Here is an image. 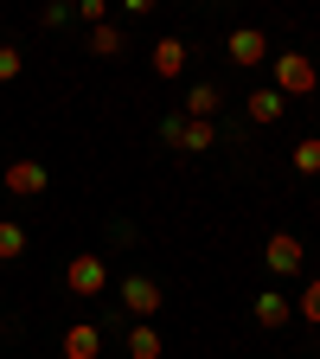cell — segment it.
I'll return each mask as SVG.
<instances>
[{"label":"cell","instance_id":"5b68a950","mask_svg":"<svg viewBox=\"0 0 320 359\" xmlns=\"http://www.w3.org/2000/svg\"><path fill=\"white\" fill-rule=\"evenodd\" d=\"M224 58H231V65H237V71H256V65H263V58H269V39H263V32H256V26H237V32H231V39H224Z\"/></svg>","mask_w":320,"mask_h":359},{"label":"cell","instance_id":"9a60e30c","mask_svg":"<svg viewBox=\"0 0 320 359\" xmlns=\"http://www.w3.org/2000/svg\"><path fill=\"white\" fill-rule=\"evenodd\" d=\"M20 257H26V224L0 218V263H20Z\"/></svg>","mask_w":320,"mask_h":359},{"label":"cell","instance_id":"4fadbf2b","mask_svg":"<svg viewBox=\"0 0 320 359\" xmlns=\"http://www.w3.org/2000/svg\"><path fill=\"white\" fill-rule=\"evenodd\" d=\"M90 52H97V58H122V52H128L122 26H90Z\"/></svg>","mask_w":320,"mask_h":359},{"label":"cell","instance_id":"7a4b0ae2","mask_svg":"<svg viewBox=\"0 0 320 359\" xmlns=\"http://www.w3.org/2000/svg\"><path fill=\"white\" fill-rule=\"evenodd\" d=\"M263 263H269V276H276V283H288V276H301L307 244H301L295 231H269V244H263Z\"/></svg>","mask_w":320,"mask_h":359},{"label":"cell","instance_id":"8992f818","mask_svg":"<svg viewBox=\"0 0 320 359\" xmlns=\"http://www.w3.org/2000/svg\"><path fill=\"white\" fill-rule=\"evenodd\" d=\"M122 308L134 314V321H154L160 314V283L154 276H122Z\"/></svg>","mask_w":320,"mask_h":359},{"label":"cell","instance_id":"ba28073f","mask_svg":"<svg viewBox=\"0 0 320 359\" xmlns=\"http://www.w3.org/2000/svg\"><path fill=\"white\" fill-rule=\"evenodd\" d=\"M218 103H224V97H218V83H193V90H186V103H179V116H186V122H211Z\"/></svg>","mask_w":320,"mask_h":359},{"label":"cell","instance_id":"30bf717a","mask_svg":"<svg viewBox=\"0 0 320 359\" xmlns=\"http://www.w3.org/2000/svg\"><path fill=\"white\" fill-rule=\"evenodd\" d=\"M154 77H186V39H154Z\"/></svg>","mask_w":320,"mask_h":359},{"label":"cell","instance_id":"8fae6325","mask_svg":"<svg viewBox=\"0 0 320 359\" xmlns=\"http://www.w3.org/2000/svg\"><path fill=\"white\" fill-rule=\"evenodd\" d=\"M244 109H250V122H263V128H269V122H282V109H288V103L263 83V90H250V97H244Z\"/></svg>","mask_w":320,"mask_h":359},{"label":"cell","instance_id":"e0dca14e","mask_svg":"<svg viewBox=\"0 0 320 359\" xmlns=\"http://www.w3.org/2000/svg\"><path fill=\"white\" fill-rule=\"evenodd\" d=\"M295 314H301L307 327H320V276H314V283H307V289L295 295Z\"/></svg>","mask_w":320,"mask_h":359},{"label":"cell","instance_id":"ffe728a7","mask_svg":"<svg viewBox=\"0 0 320 359\" xmlns=\"http://www.w3.org/2000/svg\"><path fill=\"white\" fill-rule=\"evenodd\" d=\"M179 128H186V116H167V122H160V142H167V148H179Z\"/></svg>","mask_w":320,"mask_h":359},{"label":"cell","instance_id":"2e32d148","mask_svg":"<svg viewBox=\"0 0 320 359\" xmlns=\"http://www.w3.org/2000/svg\"><path fill=\"white\" fill-rule=\"evenodd\" d=\"M295 173L320 180V135H301V142H295Z\"/></svg>","mask_w":320,"mask_h":359},{"label":"cell","instance_id":"d6986e66","mask_svg":"<svg viewBox=\"0 0 320 359\" xmlns=\"http://www.w3.org/2000/svg\"><path fill=\"white\" fill-rule=\"evenodd\" d=\"M71 20H83V26H109V0H77Z\"/></svg>","mask_w":320,"mask_h":359},{"label":"cell","instance_id":"3957f363","mask_svg":"<svg viewBox=\"0 0 320 359\" xmlns=\"http://www.w3.org/2000/svg\"><path fill=\"white\" fill-rule=\"evenodd\" d=\"M64 289L83 295V302H97V295L109 289V263H103V257H71V263H64Z\"/></svg>","mask_w":320,"mask_h":359},{"label":"cell","instance_id":"7c38bea8","mask_svg":"<svg viewBox=\"0 0 320 359\" xmlns=\"http://www.w3.org/2000/svg\"><path fill=\"white\" fill-rule=\"evenodd\" d=\"M211 148H218L211 122H186V128H179V154H211Z\"/></svg>","mask_w":320,"mask_h":359},{"label":"cell","instance_id":"ac0fdd59","mask_svg":"<svg viewBox=\"0 0 320 359\" xmlns=\"http://www.w3.org/2000/svg\"><path fill=\"white\" fill-rule=\"evenodd\" d=\"M26 71V52H20V45H7V39H0V83H13Z\"/></svg>","mask_w":320,"mask_h":359},{"label":"cell","instance_id":"9c48e42d","mask_svg":"<svg viewBox=\"0 0 320 359\" xmlns=\"http://www.w3.org/2000/svg\"><path fill=\"white\" fill-rule=\"evenodd\" d=\"M103 353V334L90 327V321H71L64 327V359H97Z\"/></svg>","mask_w":320,"mask_h":359},{"label":"cell","instance_id":"44dd1931","mask_svg":"<svg viewBox=\"0 0 320 359\" xmlns=\"http://www.w3.org/2000/svg\"><path fill=\"white\" fill-rule=\"evenodd\" d=\"M0 340H7V314H0Z\"/></svg>","mask_w":320,"mask_h":359},{"label":"cell","instance_id":"6da1fadb","mask_svg":"<svg viewBox=\"0 0 320 359\" xmlns=\"http://www.w3.org/2000/svg\"><path fill=\"white\" fill-rule=\"evenodd\" d=\"M314 83H320V71H314L307 52H282V58H276V83H269V90H276L282 103H288V97H314Z\"/></svg>","mask_w":320,"mask_h":359},{"label":"cell","instance_id":"5bb4252c","mask_svg":"<svg viewBox=\"0 0 320 359\" xmlns=\"http://www.w3.org/2000/svg\"><path fill=\"white\" fill-rule=\"evenodd\" d=\"M128 359H160V334H154L148 321L128 327Z\"/></svg>","mask_w":320,"mask_h":359},{"label":"cell","instance_id":"277c9868","mask_svg":"<svg viewBox=\"0 0 320 359\" xmlns=\"http://www.w3.org/2000/svg\"><path fill=\"white\" fill-rule=\"evenodd\" d=\"M0 187H7L13 199H39L45 187H52V173H45L39 161H7V173H0Z\"/></svg>","mask_w":320,"mask_h":359},{"label":"cell","instance_id":"52a82bcc","mask_svg":"<svg viewBox=\"0 0 320 359\" xmlns=\"http://www.w3.org/2000/svg\"><path fill=\"white\" fill-rule=\"evenodd\" d=\"M250 308H256V327H269V334H276V327H288V321H295V302H288L282 289H263V295H256Z\"/></svg>","mask_w":320,"mask_h":359}]
</instances>
